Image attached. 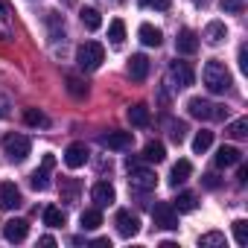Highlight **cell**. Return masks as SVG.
<instances>
[{
    "label": "cell",
    "instance_id": "39",
    "mask_svg": "<svg viewBox=\"0 0 248 248\" xmlns=\"http://www.w3.org/2000/svg\"><path fill=\"white\" fill-rule=\"evenodd\" d=\"M239 70H242V73L248 70V50H245V47H239Z\"/></svg>",
    "mask_w": 248,
    "mask_h": 248
},
{
    "label": "cell",
    "instance_id": "34",
    "mask_svg": "<svg viewBox=\"0 0 248 248\" xmlns=\"http://www.w3.org/2000/svg\"><path fill=\"white\" fill-rule=\"evenodd\" d=\"M233 239H236V245H245L248 242V222L245 219H236L233 222Z\"/></svg>",
    "mask_w": 248,
    "mask_h": 248
},
{
    "label": "cell",
    "instance_id": "22",
    "mask_svg": "<svg viewBox=\"0 0 248 248\" xmlns=\"http://www.w3.org/2000/svg\"><path fill=\"white\" fill-rule=\"evenodd\" d=\"M164 158H167V149H164L161 140H149V143L143 146V161H149V164H161Z\"/></svg>",
    "mask_w": 248,
    "mask_h": 248
},
{
    "label": "cell",
    "instance_id": "10",
    "mask_svg": "<svg viewBox=\"0 0 248 248\" xmlns=\"http://www.w3.org/2000/svg\"><path fill=\"white\" fill-rule=\"evenodd\" d=\"M56 167V158L53 155H44V161H41V170H35L32 175H30V184L35 187V190H47L50 187V170Z\"/></svg>",
    "mask_w": 248,
    "mask_h": 248
},
{
    "label": "cell",
    "instance_id": "15",
    "mask_svg": "<svg viewBox=\"0 0 248 248\" xmlns=\"http://www.w3.org/2000/svg\"><path fill=\"white\" fill-rule=\"evenodd\" d=\"M175 50H178L181 56H193V53L199 50V35H196L193 30H181L178 38H175Z\"/></svg>",
    "mask_w": 248,
    "mask_h": 248
},
{
    "label": "cell",
    "instance_id": "44",
    "mask_svg": "<svg viewBox=\"0 0 248 248\" xmlns=\"http://www.w3.org/2000/svg\"><path fill=\"white\" fill-rule=\"evenodd\" d=\"M62 3H67V6H70V3H76V0H62Z\"/></svg>",
    "mask_w": 248,
    "mask_h": 248
},
{
    "label": "cell",
    "instance_id": "19",
    "mask_svg": "<svg viewBox=\"0 0 248 248\" xmlns=\"http://www.w3.org/2000/svg\"><path fill=\"white\" fill-rule=\"evenodd\" d=\"M204 38H207V44H222V41L228 38V27H225L222 21H210V24L204 27Z\"/></svg>",
    "mask_w": 248,
    "mask_h": 248
},
{
    "label": "cell",
    "instance_id": "25",
    "mask_svg": "<svg viewBox=\"0 0 248 248\" xmlns=\"http://www.w3.org/2000/svg\"><path fill=\"white\" fill-rule=\"evenodd\" d=\"M79 222H82V228H85V231H96V228L102 225V213H99V207H91V210H82V216H79Z\"/></svg>",
    "mask_w": 248,
    "mask_h": 248
},
{
    "label": "cell",
    "instance_id": "24",
    "mask_svg": "<svg viewBox=\"0 0 248 248\" xmlns=\"http://www.w3.org/2000/svg\"><path fill=\"white\" fill-rule=\"evenodd\" d=\"M79 18H82V27L91 30V32H96V30L102 27V18H99V12H96L93 6H85V9L79 12Z\"/></svg>",
    "mask_w": 248,
    "mask_h": 248
},
{
    "label": "cell",
    "instance_id": "17",
    "mask_svg": "<svg viewBox=\"0 0 248 248\" xmlns=\"http://www.w3.org/2000/svg\"><path fill=\"white\" fill-rule=\"evenodd\" d=\"M190 175H193V164L181 158V161L172 164V170H170V184H172V187H181V184L190 181Z\"/></svg>",
    "mask_w": 248,
    "mask_h": 248
},
{
    "label": "cell",
    "instance_id": "35",
    "mask_svg": "<svg viewBox=\"0 0 248 248\" xmlns=\"http://www.w3.org/2000/svg\"><path fill=\"white\" fill-rule=\"evenodd\" d=\"M199 245H202V248H207V245H225V233H219V231L202 233V236H199Z\"/></svg>",
    "mask_w": 248,
    "mask_h": 248
},
{
    "label": "cell",
    "instance_id": "31",
    "mask_svg": "<svg viewBox=\"0 0 248 248\" xmlns=\"http://www.w3.org/2000/svg\"><path fill=\"white\" fill-rule=\"evenodd\" d=\"M47 24H50V38L59 41V38L64 35V21H62L56 12H47Z\"/></svg>",
    "mask_w": 248,
    "mask_h": 248
},
{
    "label": "cell",
    "instance_id": "27",
    "mask_svg": "<svg viewBox=\"0 0 248 248\" xmlns=\"http://www.w3.org/2000/svg\"><path fill=\"white\" fill-rule=\"evenodd\" d=\"M108 41H111L114 47H120L123 41H126V24H123L120 18L111 21V27H108Z\"/></svg>",
    "mask_w": 248,
    "mask_h": 248
},
{
    "label": "cell",
    "instance_id": "18",
    "mask_svg": "<svg viewBox=\"0 0 248 248\" xmlns=\"http://www.w3.org/2000/svg\"><path fill=\"white\" fill-rule=\"evenodd\" d=\"M242 161V152L236 149V146H219V152H216V167H236Z\"/></svg>",
    "mask_w": 248,
    "mask_h": 248
},
{
    "label": "cell",
    "instance_id": "41",
    "mask_svg": "<svg viewBox=\"0 0 248 248\" xmlns=\"http://www.w3.org/2000/svg\"><path fill=\"white\" fill-rule=\"evenodd\" d=\"M93 245L96 248H111V239L108 236H99V239H93Z\"/></svg>",
    "mask_w": 248,
    "mask_h": 248
},
{
    "label": "cell",
    "instance_id": "23",
    "mask_svg": "<svg viewBox=\"0 0 248 248\" xmlns=\"http://www.w3.org/2000/svg\"><path fill=\"white\" fill-rule=\"evenodd\" d=\"M24 123H27V126H32V129H47L50 126V117L44 111H38V108H27L24 111Z\"/></svg>",
    "mask_w": 248,
    "mask_h": 248
},
{
    "label": "cell",
    "instance_id": "6",
    "mask_svg": "<svg viewBox=\"0 0 248 248\" xmlns=\"http://www.w3.org/2000/svg\"><path fill=\"white\" fill-rule=\"evenodd\" d=\"M129 172H132V178H129L132 190H138V193H149V190H155L158 175H155L152 170H140L138 164H132V167H129Z\"/></svg>",
    "mask_w": 248,
    "mask_h": 248
},
{
    "label": "cell",
    "instance_id": "42",
    "mask_svg": "<svg viewBox=\"0 0 248 248\" xmlns=\"http://www.w3.org/2000/svg\"><path fill=\"white\" fill-rule=\"evenodd\" d=\"M38 245H47V248H53V245H56V239H53V236H41V239H38Z\"/></svg>",
    "mask_w": 248,
    "mask_h": 248
},
{
    "label": "cell",
    "instance_id": "40",
    "mask_svg": "<svg viewBox=\"0 0 248 248\" xmlns=\"http://www.w3.org/2000/svg\"><path fill=\"white\" fill-rule=\"evenodd\" d=\"M236 181H239V184H245V181H248V167H239V172H236Z\"/></svg>",
    "mask_w": 248,
    "mask_h": 248
},
{
    "label": "cell",
    "instance_id": "16",
    "mask_svg": "<svg viewBox=\"0 0 248 248\" xmlns=\"http://www.w3.org/2000/svg\"><path fill=\"white\" fill-rule=\"evenodd\" d=\"M129 76L135 79V82H143L146 76H149V59L143 56V53H135L132 59H129Z\"/></svg>",
    "mask_w": 248,
    "mask_h": 248
},
{
    "label": "cell",
    "instance_id": "36",
    "mask_svg": "<svg viewBox=\"0 0 248 248\" xmlns=\"http://www.w3.org/2000/svg\"><path fill=\"white\" fill-rule=\"evenodd\" d=\"M170 138H172V143H184L187 126H184V123H170Z\"/></svg>",
    "mask_w": 248,
    "mask_h": 248
},
{
    "label": "cell",
    "instance_id": "2",
    "mask_svg": "<svg viewBox=\"0 0 248 248\" xmlns=\"http://www.w3.org/2000/svg\"><path fill=\"white\" fill-rule=\"evenodd\" d=\"M102 62H105V47H102L99 41H85V44H79V50H76V64H79L82 70H96Z\"/></svg>",
    "mask_w": 248,
    "mask_h": 248
},
{
    "label": "cell",
    "instance_id": "21",
    "mask_svg": "<svg viewBox=\"0 0 248 248\" xmlns=\"http://www.w3.org/2000/svg\"><path fill=\"white\" fill-rule=\"evenodd\" d=\"M126 117H129V123L132 126H138V129H143V126H149V108L146 105H132L129 111H126Z\"/></svg>",
    "mask_w": 248,
    "mask_h": 248
},
{
    "label": "cell",
    "instance_id": "8",
    "mask_svg": "<svg viewBox=\"0 0 248 248\" xmlns=\"http://www.w3.org/2000/svg\"><path fill=\"white\" fill-rule=\"evenodd\" d=\"M170 79H172L175 88H190L196 82V73H193V67L187 62H172L170 64Z\"/></svg>",
    "mask_w": 248,
    "mask_h": 248
},
{
    "label": "cell",
    "instance_id": "29",
    "mask_svg": "<svg viewBox=\"0 0 248 248\" xmlns=\"http://www.w3.org/2000/svg\"><path fill=\"white\" fill-rule=\"evenodd\" d=\"M172 207L178 213H190V210H196V196L193 193H178V199L172 202Z\"/></svg>",
    "mask_w": 248,
    "mask_h": 248
},
{
    "label": "cell",
    "instance_id": "13",
    "mask_svg": "<svg viewBox=\"0 0 248 248\" xmlns=\"http://www.w3.org/2000/svg\"><path fill=\"white\" fill-rule=\"evenodd\" d=\"M0 207H3V210L21 207V190H18L12 181H3V184H0Z\"/></svg>",
    "mask_w": 248,
    "mask_h": 248
},
{
    "label": "cell",
    "instance_id": "5",
    "mask_svg": "<svg viewBox=\"0 0 248 248\" xmlns=\"http://www.w3.org/2000/svg\"><path fill=\"white\" fill-rule=\"evenodd\" d=\"M152 219H155V225L164 228V231H178V210H175L170 202H158V204L152 207Z\"/></svg>",
    "mask_w": 248,
    "mask_h": 248
},
{
    "label": "cell",
    "instance_id": "33",
    "mask_svg": "<svg viewBox=\"0 0 248 248\" xmlns=\"http://www.w3.org/2000/svg\"><path fill=\"white\" fill-rule=\"evenodd\" d=\"M67 91H70L76 99H85V96H88V85H85L82 79H76V76H67Z\"/></svg>",
    "mask_w": 248,
    "mask_h": 248
},
{
    "label": "cell",
    "instance_id": "1",
    "mask_svg": "<svg viewBox=\"0 0 248 248\" xmlns=\"http://www.w3.org/2000/svg\"><path fill=\"white\" fill-rule=\"evenodd\" d=\"M202 79H204V88H207L210 93H225V91L231 88V73H228V67H225L219 59H213V62L204 64Z\"/></svg>",
    "mask_w": 248,
    "mask_h": 248
},
{
    "label": "cell",
    "instance_id": "43",
    "mask_svg": "<svg viewBox=\"0 0 248 248\" xmlns=\"http://www.w3.org/2000/svg\"><path fill=\"white\" fill-rule=\"evenodd\" d=\"M196 3H199V6H207V0H196Z\"/></svg>",
    "mask_w": 248,
    "mask_h": 248
},
{
    "label": "cell",
    "instance_id": "20",
    "mask_svg": "<svg viewBox=\"0 0 248 248\" xmlns=\"http://www.w3.org/2000/svg\"><path fill=\"white\" fill-rule=\"evenodd\" d=\"M138 35H140V41H143L146 47H161V41H164L161 30H158V27H152V24H140Z\"/></svg>",
    "mask_w": 248,
    "mask_h": 248
},
{
    "label": "cell",
    "instance_id": "12",
    "mask_svg": "<svg viewBox=\"0 0 248 248\" xmlns=\"http://www.w3.org/2000/svg\"><path fill=\"white\" fill-rule=\"evenodd\" d=\"M88 146L85 143H70L67 149H64V164L70 167V170H79V167H85L88 164Z\"/></svg>",
    "mask_w": 248,
    "mask_h": 248
},
{
    "label": "cell",
    "instance_id": "7",
    "mask_svg": "<svg viewBox=\"0 0 248 248\" xmlns=\"http://www.w3.org/2000/svg\"><path fill=\"white\" fill-rule=\"evenodd\" d=\"M114 225H117V233H120V236H126V239L138 236V231H140V219H138L132 210H117Z\"/></svg>",
    "mask_w": 248,
    "mask_h": 248
},
{
    "label": "cell",
    "instance_id": "3",
    "mask_svg": "<svg viewBox=\"0 0 248 248\" xmlns=\"http://www.w3.org/2000/svg\"><path fill=\"white\" fill-rule=\"evenodd\" d=\"M187 111H190V117H196V120H222V117L228 114L222 105L207 102V99H202V96H193V99L187 102Z\"/></svg>",
    "mask_w": 248,
    "mask_h": 248
},
{
    "label": "cell",
    "instance_id": "26",
    "mask_svg": "<svg viewBox=\"0 0 248 248\" xmlns=\"http://www.w3.org/2000/svg\"><path fill=\"white\" fill-rule=\"evenodd\" d=\"M67 222V216H64V210L62 207H44V225H50V228H62Z\"/></svg>",
    "mask_w": 248,
    "mask_h": 248
},
{
    "label": "cell",
    "instance_id": "30",
    "mask_svg": "<svg viewBox=\"0 0 248 248\" xmlns=\"http://www.w3.org/2000/svg\"><path fill=\"white\" fill-rule=\"evenodd\" d=\"M228 135H231L233 140H242V138H248V120H245V117L233 120L231 126H228Z\"/></svg>",
    "mask_w": 248,
    "mask_h": 248
},
{
    "label": "cell",
    "instance_id": "4",
    "mask_svg": "<svg viewBox=\"0 0 248 248\" xmlns=\"http://www.w3.org/2000/svg\"><path fill=\"white\" fill-rule=\"evenodd\" d=\"M30 149H32V143H30L27 135H6V138H3V152H6L9 161H15V164L27 161Z\"/></svg>",
    "mask_w": 248,
    "mask_h": 248
},
{
    "label": "cell",
    "instance_id": "37",
    "mask_svg": "<svg viewBox=\"0 0 248 248\" xmlns=\"http://www.w3.org/2000/svg\"><path fill=\"white\" fill-rule=\"evenodd\" d=\"M138 3H140L143 9H158V12H167V9L172 6V0H138Z\"/></svg>",
    "mask_w": 248,
    "mask_h": 248
},
{
    "label": "cell",
    "instance_id": "32",
    "mask_svg": "<svg viewBox=\"0 0 248 248\" xmlns=\"http://www.w3.org/2000/svg\"><path fill=\"white\" fill-rule=\"evenodd\" d=\"M76 196H79V181L76 178H64L62 181V199L64 202H76Z\"/></svg>",
    "mask_w": 248,
    "mask_h": 248
},
{
    "label": "cell",
    "instance_id": "38",
    "mask_svg": "<svg viewBox=\"0 0 248 248\" xmlns=\"http://www.w3.org/2000/svg\"><path fill=\"white\" fill-rule=\"evenodd\" d=\"M245 6V0H222V12H231V15H239Z\"/></svg>",
    "mask_w": 248,
    "mask_h": 248
},
{
    "label": "cell",
    "instance_id": "9",
    "mask_svg": "<svg viewBox=\"0 0 248 248\" xmlns=\"http://www.w3.org/2000/svg\"><path fill=\"white\" fill-rule=\"evenodd\" d=\"M132 143H135V135L132 132H108V135H102V146H108L114 152L132 149Z\"/></svg>",
    "mask_w": 248,
    "mask_h": 248
},
{
    "label": "cell",
    "instance_id": "11",
    "mask_svg": "<svg viewBox=\"0 0 248 248\" xmlns=\"http://www.w3.org/2000/svg\"><path fill=\"white\" fill-rule=\"evenodd\" d=\"M91 199H93L96 207H111L114 199H117V193H114V187H111L108 181H96V184L91 187Z\"/></svg>",
    "mask_w": 248,
    "mask_h": 248
},
{
    "label": "cell",
    "instance_id": "28",
    "mask_svg": "<svg viewBox=\"0 0 248 248\" xmlns=\"http://www.w3.org/2000/svg\"><path fill=\"white\" fill-rule=\"evenodd\" d=\"M210 143H213V132H196V138H193V152L202 155V152L210 149Z\"/></svg>",
    "mask_w": 248,
    "mask_h": 248
},
{
    "label": "cell",
    "instance_id": "14",
    "mask_svg": "<svg viewBox=\"0 0 248 248\" xmlns=\"http://www.w3.org/2000/svg\"><path fill=\"white\" fill-rule=\"evenodd\" d=\"M27 233H30L27 219H9V222L3 225V236H6L9 242H24V239H27Z\"/></svg>",
    "mask_w": 248,
    "mask_h": 248
}]
</instances>
